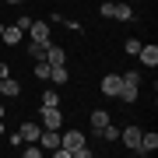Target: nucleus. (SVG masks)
I'll return each instance as SVG.
<instances>
[{
	"label": "nucleus",
	"mask_w": 158,
	"mask_h": 158,
	"mask_svg": "<svg viewBox=\"0 0 158 158\" xmlns=\"http://www.w3.org/2000/svg\"><path fill=\"white\" fill-rule=\"evenodd\" d=\"M119 77H123V88H119L116 98L134 102V98H137V88H141V70H127V74H119Z\"/></svg>",
	"instance_id": "obj_1"
},
{
	"label": "nucleus",
	"mask_w": 158,
	"mask_h": 158,
	"mask_svg": "<svg viewBox=\"0 0 158 158\" xmlns=\"http://www.w3.org/2000/svg\"><path fill=\"white\" fill-rule=\"evenodd\" d=\"M39 119L46 130H60L63 127V109L60 106H39Z\"/></svg>",
	"instance_id": "obj_2"
},
{
	"label": "nucleus",
	"mask_w": 158,
	"mask_h": 158,
	"mask_svg": "<svg viewBox=\"0 0 158 158\" xmlns=\"http://www.w3.org/2000/svg\"><path fill=\"white\" fill-rule=\"evenodd\" d=\"M81 144H85V134H81V130H63L60 134V148L63 151L74 155V148H81Z\"/></svg>",
	"instance_id": "obj_3"
},
{
	"label": "nucleus",
	"mask_w": 158,
	"mask_h": 158,
	"mask_svg": "<svg viewBox=\"0 0 158 158\" xmlns=\"http://www.w3.org/2000/svg\"><path fill=\"white\" fill-rule=\"evenodd\" d=\"M102 95H109V98H116L119 95V88H123V77H119V74H106V77H102Z\"/></svg>",
	"instance_id": "obj_4"
},
{
	"label": "nucleus",
	"mask_w": 158,
	"mask_h": 158,
	"mask_svg": "<svg viewBox=\"0 0 158 158\" xmlns=\"http://www.w3.org/2000/svg\"><path fill=\"white\" fill-rule=\"evenodd\" d=\"M28 35H32V42L49 46V21H32L28 25Z\"/></svg>",
	"instance_id": "obj_5"
},
{
	"label": "nucleus",
	"mask_w": 158,
	"mask_h": 158,
	"mask_svg": "<svg viewBox=\"0 0 158 158\" xmlns=\"http://www.w3.org/2000/svg\"><path fill=\"white\" fill-rule=\"evenodd\" d=\"M158 148V134L155 130H141V144H137V155H151Z\"/></svg>",
	"instance_id": "obj_6"
},
{
	"label": "nucleus",
	"mask_w": 158,
	"mask_h": 158,
	"mask_svg": "<svg viewBox=\"0 0 158 158\" xmlns=\"http://www.w3.org/2000/svg\"><path fill=\"white\" fill-rule=\"evenodd\" d=\"M0 95H4V98H18V95H21V85H18L11 74H7V77H0Z\"/></svg>",
	"instance_id": "obj_7"
},
{
	"label": "nucleus",
	"mask_w": 158,
	"mask_h": 158,
	"mask_svg": "<svg viewBox=\"0 0 158 158\" xmlns=\"http://www.w3.org/2000/svg\"><path fill=\"white\" fill-rule=\"evenodd\" d=\"M137 60H141L144 67H158V46H141V49H137Z\"/></svg>",
	"instance_id": "obj_8"
},
{
	"label": "nucleus",
	"mask_w": 158,
	"mask_h": 158,
	"mask_svg": "<svg viewBox=\"0 0 158 158\" xmlns=\"http://www.w3.org/2000/svg\"><path fill=\"white\" fill-rule=\"evenodd\" d=\"M46 63H53V67H56V63H67V49H63V46H46Z\"/></svg>",
	"instance_id": "obj_9"
},
{
	"label": "nucleus",
	"mask_w": 158,
	"mask_h": 158,
	"mask_svg": "<svg viewBox=\"0 0 158 158\" xmlns=\"http://www.w3.org/2000/svg\"><path fill=\"white\" fill-rule=\"evenodd\" d=\"M39 123H32V119H25L21 123V137H25V144H39Z\"/></svg>",
	"instance_id": "obj_10"
},
{
	"label": "nucleus",
	"mask_w": 158,
	"mask_h": 158,
	"mask_svg": "<svg viewBox=\"0 0 158 158\" xmlns=\"http://www.w3.org/2000/svg\"><path fill=\"white\" fill-rule=\"evenodd\" d=\"M119 137H123V144L130 148V151H137V144H141V127H127Z\"/></svg>",
	"instance_id": "obj_11"
},
{
	"label": "nucleus",
	"mask_w": 158,
	"mask_h": 158,
	"mask_svg": "<svg viewBox=\"0 0 158 158\" xmlns=\"http://www.w3.org/2000/svg\"><path fill=\"white\" fill-rule=\"evenodd\" d=\"M21 28H18V25H4V35H0V42H7V46H18L21 42Z\"/></svg>",
	"instance_id": "obj_12"
},
{
	"label": "nucleus",
	"mask_w": 158,
	"mask_h": 158,
	"mask_svg": "<svg viewBox=\"0 0 158 158\" xmlns=\"http://www.w3.org/2000/svg\"><path fill=\"white\" fill-rule=\"evenodd\" d=\"M67 77H70V74H67V63L49 67V81H53V85H67Z\"/></svg>",
	"instance_id": "obj_13"
},
{
	"label": "nucleus",
	"mask_w": 158,
	"mask_h": 158,
	"mask_svg": "<svg viewBox=\"0 0 158 158\" xmlns=\"http://www.w3.org/2000/svg\"><path fill=\"white\" fill-rule=\"evenodd\" d=\"M39 144L42 148H60V130H42V134H39Z\"/></svg>",
	"instance_id": "obj_14"
},
{
	"label": "nucleus",
	"mask_w": 158,
	"mask_h": 158,
	"mask_svg": "<svg viewBox=\"0 0 158 158\" xmlns=\"http://www.w3.org/2000/svg\"><path fill=\"white\" fill-rule=\"evenodd\" d=\"M88 119H91V130H95V134H98V130H102V127L109 123V113H106V109H95V113H91Z\"/></svg>",
	"instance_id": "obj_15"
},
{
	"label": "nucleus",
	"mask_w": 158,
	"mask_h": 158,
	"mask_svg": "<svg viewBox=\"0 0 158 158\" xmlns=\"http://www.w3.org/2000/svg\"><path fill=\"white\" fill-rule=\"evenodd\" d=\"M98 137H102V141H106V144H116V141H119V130H116L113 123H106V127L98 130Z\"/></svg>",
	"instance_id": "obj_16"
},
{
	"label": "nucleus",
	"mask_w": 158,
	"mask_h": 158,
	"mask_svg": "<svg viewBox=\"0 0 158 158\" xmlns=\"http://www.w3.org/2000/svg\"><path fill=\"white\" fill-rule=\"evenodd\" d=\"M113 18H116V21H134V7L116 4V7H113Z\"/></svg>",
	"instance_id": "obj_17"
},
{
	"label": "nucleus",
	"mask_w": 158,
	"mask_h": 158,
	"mask_svg": "<svg viewBox=\"0 0 158 158\" xmlns=\"http://www.w3.org/2000/svg\"><path fill=\"white\" fill-rule=\"evenodd\" d=\"M25 53H28L32 60H46V46H42V42H28V49H25Z\"/></svg>",
	"instance_id": "obj_18"
},
{
	"label": "nucleus",
	"mask_w": 158,
	"mask_h": 158,
	"mask_svg": "<svg viewBox=\"0 0 158 158\" xmlns=\"http://www.w3.org/2000/svg\"><path fill=\"white\" fill-rule=\"evenodd\" d=\"M49 67H53V63H46V60L35 63V81H49Z\"/></svg>",
	"instance_id": "obj_19"
},
{
	"label": "nucleus",
	"mask_w": 158,
	"mask_h": 158,
	"mask_svg": "<svg viewBox=\"0 0 158 158\" xmlns=\"http://www.w3.org/2000/svg\"><path fill=\"white\" fill-rule=\"evenodd\" d=\"M39 106H60V91H42V102H39Z\"/></svg>",
	"instance_id": "obj_20"
},
{
	"label": "nucleus",
	"mask_w": 158,
	"mask_h": 158,
	"mask_svg": "<svg viewBox=\"0 0 158 158\" xmlns=\"http://www.w3.org/2000/svg\"><path fill=\"white\" fill-rule=\"evenodd\" d=\"M141 46H144L141 39H127V42H123V49L130 53V56H137V49H141Z\"/></svg>",
	"instance_id": "obj_21"
},
{
	"label": "nucleus",
	"mask_w": 158,
	"mask_h": 158,
	"mask_svg": "<svg viewBox=\"0 0 158 158\" xmlns=\"http://www.w3.org/2000/svg\"><path fill=\"white\" fill-rule=\"evenodd\" d=\"M7 141H11V148H21V144H25V137H21V130H14V134L7 137Z\"/></svg>",
	"instance_id": "obj_22"
},
{
	"label": "nucleus",
	"mask_w": 158,
	"mask_h": 158,
	"mask_svg": "<svg viewBox=\"0 0 158 158\" xmlns=\"http://www.w3.org/2000/svg\"><path fill=\"white\" fill-rule=\"evenodd\" d=\"M113 7H116V4H98V14H102V18H113Z\"/></svg>",
	"instance_id": "obj_23"
},
{
	"label": "nucleus",
	"mask_w": 158,
	"mask_h": 158,
	"mask_svg": "<svg viewBox=\"0 0 158 158\" xmlns=\"http://www.w3.org/2000/svg\"><path fill=\"white\" fill-rule=\"evenodd\" d=\"M28 25H32V18H28V14H21V18H18V28H21V32H28Z\"/></svg>",
	"instance_id": "obj_24"
},
{
	"label": "nucleus",
	"mask_w": 158,
	"mask_h": 158,
	"mask_svg": "<svg viewBox=\"0 0 158 158\" xmlns=\"http://www.w3.org/2000/svg\"><path fill=\"white\" fill-rule=\"evenodd\" d=\"M21 155H25V158H39V155H42V148H25Z\"/></svg>",
	"instance_id": "obj_25"
},
{
	"label": "nucleus",
	"mask_w": 158,
	"mask_h": 158,
	"mask_svg": "<svg viewBox=\"0 0 158 158\" xmlns=\"http://www.w3.org/2000/svg\"><path fill=\"white\" fill-rule=\"evenodd\" d=\"M7 74H11V67H7V63H0V77H7Z\"/></svg>",
	"instance_id": "obj_26"
},
{
	"label": "nucleus",
	"mask_w": 158,
	"mask_h": 158,
	"mask_svg": "<svg viewBox=\"0 0 158 158\" xmlns=\"http://www.w3.org/2000/svg\"><path fill=\"white\" fill-rule=\"evenodd\" d=\"M4 130H7V127H4V119H0V137H4Z\"/></svg>",
	"instance_id": "obj_27"
},
{
	"label": "nucleus",
	"mask_w": 158,
	"mask_h": 158,
	"mask_svg": "<svg viewBox=\"0 0 158 158\" xmlns=\"http://www.w3.org/2000/svg\"><path fill=\"white\" fill-rule=\"evenodd\" d=\"M0 119H4V102H0Z\"/></svg>",
	"instance_id": "obj_28"
},
{
	"label": "nucleus",
	"mask_w": 158,
	"mask_h": 158,
	"mask_svg": "<svg viewBox=\"0 0 158 158\" xmlns=\"http://www.w3.org/2000/svg\"><path fill=\"white\" fill-rule=\"evenodd\" d=\"M7 4H25V0H7Z\"/></svg>",
	"instance_id": "obj_29"
},
{
	"label": "nucleus",
	"mask_w": 158,
	"mask_h": 158,
	"mask_svg": "<svg viewBox=\"0 0 158 158\" xmlns=\"http://www.w3.org/2000/svg\"><path fill=\"white\" fill-rule=\"evenodd\" d=\"M127 4H137V0H127Z\"/></svg>",
	"instance_id": "obj_30"
},
{
	"label": "nucleus",
	"mask_w": 158,
	"mask_h": 158,
	"mask_svg": "<svg viewBox=\"0 0 158 158\" xmlns=\"http://www.w3.org/2000/svg\"><path fill=\"white\" fill-rule=\"evenodd\" d=\"M0 35H4V25H0Z\"/></svg>",
	"instance_id": "obj_31"
}]
</instances>
